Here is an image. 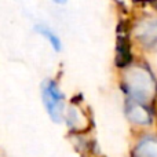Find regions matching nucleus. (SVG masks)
Returning <instances> with one entry per match:
<instances>
[{"label": "nucleus", "instance_id": "nucleus-1", "mask_svg": "<svg viewBox=\"0 0 157 157\" xmlns=\"http://www.w3.org/2000/svg\"><path fill=\"white\" fill-rule=\"evenodd\" d=\"M41 94L47 113L55 123H59L63 114V95L61 94L58 86L52 80L44 81L41 87Z\"/></svg>", "mask_w": 157, "mask_h": 157}, {"label": "nucleus", "instance_id": "nucleus-2", "mask_svg": "<svg viewBox=\"0 0 157 157\" xmlns=\"http://www.w3.org/2000/svg\"><path fill=\"white\" fill-rule=\"evenodd\" d=\"M131 61V52H130V41H128L127 35H119L117 37V55H116V63L120 68H124Z\"/></svg>", "mask_w": 157, "mask_h": 157}, {"label": "nucleus", "instance_id": "nucleus-3", "mask_svg": "<svg viewBox=\"0 0 157 157\" xmlns=\"http://www.w3.org/2000/svg\"><path fill=\"white\" fill-rule=\"evenodd\" d=\"M36 30H37L41 36H44V37H46L47 40L51 43L52 48H54L55 51H59V50H61V40L58 39V36L55 35V33L52 32L50 28H47L46 25H37V26H36Z\"/></svg>", "mask_w": 157, "mask_h": 157}, {"label": "nucleus", "instance_id": "nucleus-4", "mask_svg": "<svg viewBox=\"0 0 157 157\" xmlns=\"http://www.w3.org/2000/svg\"><path fill=\"white\" fill-rule=\"evenodd\" d=\"M136 157H157V144L144 142L136 150Z\"/></svg>", "mask_w": 157, "mask_h": 157}]
</instances>
